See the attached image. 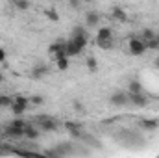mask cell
Instances as JSON below:
<instances>
[{
	"instance_id": "obj_1",
	"label": "cell",
	"mask_w": 159,
	"mask_h": 158,
	"mask_svg": "<svg viewBox=\"0 0 159 158\" xmlns=\"http://www.w3.org/2000/svg\"><path fill=\"white\" fill-rule=\"evenodd\" d=\"M146 50H148L146 48V43L141 39L139 36H133V37L128 39V52L131 56H144Z\"/></svg>"
},
{
	"instance_id": "obj_2",
	"label": "cell",
	"mask_w": 159,
	"mask_h": 158,
	"mask_svg": "<svg viewBox=\"0 0 159 158\" xmlns=\"http://www.w3.org/2000/svg\"><path fill=\"white\" fill-rule=\"evenodd\" d=\"M109 102L113 104V106H128L129 104V99H128V91H122V89H119V91H115V93H111L109 95Z\"/></svg>"
},
{
	"instance_id": "obj_3",
	"label": "cell",
	"mask_w": 159,
	"mask_h": 158,
	"mask_svg": "<svg viewBox=\"0 0 159 158\" xmlns=\"http://www.w3.org/2000/svg\"><path fill=\"white\" fill-rule=\"evenodd\" d=\"M65 45H67V41L57 39L56 43H52V45L48 47V54H52L56 60L61 58V56H67V54H65Z\"/></svg>"
},
{
	"instance_id": "obj_4",
	"label": "cell",
	"mask_w": 159,
	"mask_h": 158,
	"mask_svg": "<svg viewBox=\"0 0 159 158\" xmlns=\"http://www.w3.org/2000/svg\"><path fill=\"white\" fill-rule=\"evenodd\" d=\"M128 99H129V104H133L137 108H144L148 104V99L143 91L141 93H128Z\"/></svg>"
},
{
	"instance_id": "obj_5",
	"label": "cell",
	"mask_w": 159,
	"mask_h": 158,
	"mask_svg": "<svg viewBox=\"0 0 159 158\" xmlns=\"http://www.w3.org/2000/svg\"><path fill=\"white\" fill-rule=\"evenodd\" d=\"M39 128L44 132H56L57 130V121L50 117H41L39 119Z\"/></svg>"
},
{
	"instance_id": "obj_6",
	"label": "cell",
	"mask_w": 159,
	"mask_h": 158,
	"mask_svg": "<svg viewBox=\"0 0 159 158\" xmlns=\"http://www.w3.org/2000/svg\"><path fill=\"white\" fill-rule=\"evenodd\" d=\"M113 39V30L109 26H100L98 32H96V43L100 41H111Z\"/></svg>"
},
{
	"instance_id": "obj_7",
	"label": "cell",
	"mask_w": 159,
	"mask_h": 158,
	"mask_svg": "<svg viewBox=\"0 0 159 158\" xmlns=\"http://www.w3.org/2000/svg\"><path fill=\"white\" fill-rule=\"evenodd\" d=\"M98 24H100V15H98L94 9L87 11V13H85V26L94 28V26H98Z\"/></svg>"
},
{
	"instance_id": "obj_8",
	"label": "cell",
	"mask_w": 159,
	"mask_h": 158,
	"mask_svg": "<svg viewBox=\"0 0 159 158\" xmlns=\"http://www.w3.org/2000/svg\"><path fill=\"white\" fill-rule=\"evenodd\" d=\"M4 134H6V136H9V138H24V130H22V128L13 126L11 123L4 128Z\"/></svg>"
},
{
	"instance_id": "obj_9",
	"label": "cell",
	"mask_w": 159,
	"mask_h": 158,
	"mask_svg": "<svg viewBox=\"0 0 159 158\" xmlns=\"http://www.w3.org/2000/svg\"><path fill=\"white\" fill-rule=\"evenodd\" d=\"M65 54H67L69 58H74V56H80V54H81V50L76 47V43H74L72 39H67V45H65Z\"/></svg>"
},
{
	"instance_id": "obj_10",
	"label": "cell",
	"mask_w": 159,
	"mask_h": 158,
	"mask_svg": "<svg viewBox=\"0 0 159 158\" xmlns=\"http://www.w3.org/2000/svg\"><path fill=\"white\" fill-rule=\"evenodd\" d=\"M39 128H35L34 125H26V128H24V138L26 140H30V141H35L37 138H39Z\"/></svg>"
},
{
	"instance_id": "obj_11",
	"label": "cell",
	"mask_w": 159,
	"mask_h": 158,
	"mask_svg": "<svg viewBox=\"0 0 159 158\" xmlns=\"http://www.w3.org/2000/svg\"><path fill=\"white\" fill-rule=\"evenodd\" d=\"M111 15H113V19L119 21V22H126V21H128V13H126L120 6H115V7L111 9Z\"/></svg>"
},
{
	"instance_id": "obj_12",
	"label": "cell",
	"mask_w": 159,
	"mask_h": 158,
	"mask_svg": "<svg viewBox=\"0 0 159 158\" xmlns=\"http://www.w3.org/2000/svg\"><path fill=\"white\" fill-rule=\"evenodd\" d=\"M65 128L69 130V134L72 136V138H81V126L76 125V123H65Z\"/></svg>"
},
{
	"instance_id": "obj_13",
	"label": "cell",
	"mask_w": 159,
	"mask_h": 158,
	"mask_svg": "<svg viewBox=\"0 0 159 158\" xmlns=\"http://www.w3.org/2000/svg\"><path fill=\"white\" fill-rule=\"evenodd\" d=\"M56 67H57V71H67L69 67H70V58L69 56H61V58H57L56 60Z\"/></svg>"
},
{
	"instance_id": "obj_14",
	"label": "cell",
	"mask_w": 159,
	"mask_h": 158,
	"mask_svg": "<svg viewBox=\"0 0 159 158\" xmlns=\"http://www.w3.org/2000/svg\"><path fill=\"white\" fill-rule=\"evenodd\" d=\"M70 39L74 41V43H76V47L83 52V50H85V47H87V43H89V36H72Z\"/></svg>"
},
{
	"instance_id": "obj_15",
	"label": "cell",
	"mask_w": 159,
	"mask_h": 158,
	"mask_svg": "<svg viewBox=\"0 0 159 158\" xmlns=\"http://www.w3.org/2000/svg\"><path fill=\"white\" fill-rule=\"evenodd\" d=\"M85 67H87L89 73H96V71H98V60H96L94 56H87V60H85Z\"/></svg>"
},
{
	"instance_id": "obj_16",
	"label": "cell",
	"mask_w": 159,
	"mask_h": 158,
	"mask_svg": "<svg viewBox=\"0 0 159 158\" xmlns=\"http://www.w3.org/2000/svg\"><path fill=\"white\" fill-rule=\"evenodd\" d=\"M46 73H48V67L46 65H35L32 69V78H43Z\"/></svg>"
},
{
	"instance_id": "obj_17",
	"label": "cell",
	"mask_w": 159,
	"mask_h": 158,
	"mask_svg": "<svg viewBox=\"0 0 159 158\" xmlns=\"http://www.w3.org/2000/svg\"><path fill=\"white\" fill-rule=\"evenodd\" d=\"M141 126L146 128V130H156L159 126V121L157 119H143V121H141Z\"/></svg>"
},
{
	"instance_id": "obj_18",
	"label": "cell",
	"mask_w": 159,
	"mask_h": 158,
	"mask_svg": "<svg viewBox=\"0 0 159 158\" xmlns=\"http://www.w3.org/2000/svg\"><path fill=\"white\" fill-rule=\"evenodd\" d=\"M143 91V84L139 80H129L128 84V93H141Z\"/></svg>"
},
{
	"instance_id": "obj_19",
	"label": "cell",
	"mask_w": 159,
	"mask_h": 158,
	"mask_svg": "<svg viewBox=\"0 0 159 158\" xmlns=\"http://www.w3.org/2000/svg\"><path fill=\"white\" fill-rule=\"evenodd\" d=\"M44 17H46L48 21H52V22H57V21H59V13H57L54 7H50V9H44Z\"/></svg>"
},
{
	"instance_id": "obj_20",
	"label": "cell",
	"mask_w": 159,
	"mask_h": 158,
	"mask_svg": "<svg viewBox=\"0 0 159 158\" xmlns=\"http://www.w3.org/2000/svg\"><path fill=\"white\" fill-rule=\"evenodd\" d=\"M11 112H13V116H15V117H20V116L26 112V108H24V106H20V104H17V102L13 101V104H11Z\"/></svg>"
},
{
	"instance_id": "obj_21",
	"label": "cell",
	"mask_w": 159,
	"mask_h": 158,
	"mask_svg": "<svg viewBox=\"0 0 159 158\" xmlns=\"http://www.w3.org/2000/svg\"><path fill=\"white\" fill-rule=\"evenodd\" d=\"M11 2H13L15 7L20 9V11H28V9H30V2H28V0H11Z\"/></svg>"
},
{
	"instance_id": "obj_22",
	"label": "cell",
	"mask_w": 159,
	"mask_h": 158,
	"mask_svg": "<svg viewBox=\"0 0 159 158\" xmlns=\"http://www.w3.org/2000/svg\"><path fill=\"white\" fill-rule=\"evenodd\" d=\"M146 48H152V50H159V34H156L152 39L146 41Z\"/></svg>"
},
{
	"instance_id": "obj_23",
	"label": "cell",
	"mask_w": 159,
	"mask_h": 158,
	"mask_svg": "<svg viewBox=\"0 0 159 158\" xmlns=\"http://www.w3.org/2000/svg\"><path fill=\"white\" fill-rule=\"evenodd\" d=\"M154 36H156V32H154V30H150V28H144V30H143V32L139 34V37L144 41V43H146L148 39H152Z\"/></svg>"
},
{
	"instance_id": "obj_24",
	"label": "cell",
	"mask_w": 159,
	"mask_h": 158,
	"mask_svg": "<svg viewBox=\"0 0 159 158\" xmlns=\"http://www.w3.org/2000/svg\"><path fill=\"white\" fill-rule=\"evenodd\" d=\"M13 101H15L17 104H20V106H24V108H28V104H30V99L24 97V95H15Z\"/></svg>"
},
{
	"instance_id": "obj_25",
	"label": "cell",
	"mask_w": 159,
	"mask_h": 158,
	"mask_svg": "<svg viewBox=\"0 0 159 158\" xmlns=\"http://www.w3.org/2000/svg\"><path fill=\"white\" fill-rule=\"evenodd\" d=\"M0 99H2V108H11L13 97H9V95H0Z\"/></svg>"
},
{
	"instance_id": "obj_26",
	"label": "cell",
	"mask_w": 159,
	"mask_h": 158,
	"mask_svg": "<svg viewBox=\"0 0 159 158\" xmlns=\"http://www.w3.org/2000/svg\"><path fill=\"white\" fill-rule=\"evenodd\" d=\"M43 102H44L43 95H32V97H30V104H34V106H41Z\"/></svg>"
},
{
	"instance_id": "obj_27",
	"label": "cell",
	"mask_w": 159,
	"mask_h": 158,
	"mask_svg": "<svg viewBox=\"0 0 159 158\" xmlns=\"http://www.w3.org/2000/svg\"><path fill=\"white\" fill-rule=\"evenodd\" d=\"M11 125H13V126H17V128H22V130H24L28 123H26L24 119H20V117H15L13 121H11Z\"/></svg>"
},
{
	"instance_id": "obj_28",
	"label": "cell",
	"mask_w": 159,
	"mask_h": 158,
	"mask_svg": "<svg viewBox=\"0 0 159 158\" xmlns=\"http://www.w3.org/2000/svg\"><path fill=\"white\" fill-rule=\"evenodd\" d=\"M56 153H57V156H59V155H70V153H72V149H70L69 145H61V147H57V149H56Z\"/></svg>"
},
{
	"instance_id": "obj_29",
	"label": "cell",
	"mask_w": 159,
	"mask_h": 158,
	"mask_svg": "<svg viewBox=\"0 0 159 158\" xmlns=\"http://www.w3.org/2000/svg\"><path fill=\"white\" fill-rule=\"evenodd\" d=\"M100 48H104V50H111L113 48V39L111 41H100V43H96Z\"/></svg>"
},
{
	"instance_id": "obj_30",
	"label": "cell",
	"mask_w": 159,
	"mask_h": 158,
	"mask_svg": "<svg viewBox=\"0 0 159 158\" xmlns=\"http://www.w3.org/2000/svg\"><path fill=\"white\" fill-rule=\"evenodd\" d=\"M72 36H87V30H85L83 26H76V28L72 30Z\"/></svg>"
},
{
	"instance_id": "obj_31",
	"label": "cell",
	"mask_w": 159,
	"mask_h": 158,
	"mask_svg": "<svg viewBox=\"0 0 159 158\" xmlns=\"http://www.w3.org/2000/svg\"><path fill=\"white\" fill-rule=\"evenodd\" d=\"M69 6H70L72 9H80V6H81V0H69Z\"/></svg>"
},
{
	"instance_id": "obj_32",
	"label": "cell",
	"mask_w": 159,
	"mask_h": 158,
	"mask_svg": "<svg viewBox=\"0 0 159 158\" xmlns=\"http://www.w3.org/2000/svg\"><path fill=\"white\" fill-rule=\"evenodd\" d=\"M2 62H6V50L0 47V63H2Z\"/></svg>"
},
{
	"instance_id": "obj_33",
	"label": "cell",
	"mask_w": 159,
	"mask_h": 158,
	"mask_svg": "<svg viewBox=\"0 0 159 158\" xmlns=\"http://www.w3.org/2000/svg\"><path fill=\"white\" fill-rule=\"evenodd\" d=\"M74 108H76V110H80V112H83V106L80 104L78 101H74Z\"/></svg>"
},
{
	"instance_id": "obj_34",
	"label": "cell",
	"mask_w": 159,
	"mask_h": 158,
	"mask_svg": "<svg viewBox=\"0 0 159 158\" xmlns=\"http://www.w3.org/2000/svg\"><path fill=\"white\" fill-rule=\"evenodd\" d=\"M154 63H156V67H157V69H159V56H157V58H156V62H154Z\"/></svg>"
},
{
	"instance_id": "obj_35",
	"label": "cell",
	"mask_w": 159,
	"mask_h": 158,
	"mask_svg": "<svg viewBox=\"0 0 159 158\" xmlns=\"http://www.w3.org/2000/svg\"><path fill=\"white\" fill-rule=\"evenodd\" d=\"M81 2H85V4H93L94 0H81Z\"/></svg>"
},
{
	"instance_id": "obj_36",
	"label": "cell",
	"mask_w": 159,
	"mask_h": 158,
	"mask_svg": "<svg viewBox=\"0 0 159 158\" xmlns=\"http://www.w3.org/2000/svg\"><path fill=\"white\" fill-rule=\"evenodd\" d=\"M2 82H4V75H2V73H0V84H2Z\"/></svg>"
},
{
	"instance_id": "obj_37",
	"label": "cell",
	"mask_w": 159,
	"mask_h": 158,
	"mask_svg": "<svg viewBox=\"0 0 159 158\" xmlns=\"http://www.w3.org/2000/svg\"><path fill=\"white\" fill-rule=\"evenodd\" d=\"M0 108H2V99H0Z\"/></svg>"
}]
</instances>
